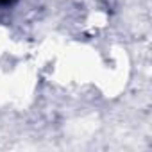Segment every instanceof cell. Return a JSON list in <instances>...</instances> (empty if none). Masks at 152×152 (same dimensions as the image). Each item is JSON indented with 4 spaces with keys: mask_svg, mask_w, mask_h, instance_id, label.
I'll return each instance as SVG.
<instances>
[{
    "mask_svg": "<svg viewBox=\"0 0 152 152\" xmlns=\"http://www.w3.org/2000/svg\"><path fill=\"white\" fill-rule=\"evenodd\" d=\"M7 2H11V0H0V4H7Z\"/></svg>",
    "mask_w": 152,
    "mask_h": 152,
    "instance_id": "6da1fadb",
    "label": "cell"
}]
</instances>
